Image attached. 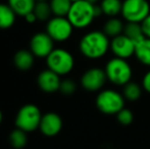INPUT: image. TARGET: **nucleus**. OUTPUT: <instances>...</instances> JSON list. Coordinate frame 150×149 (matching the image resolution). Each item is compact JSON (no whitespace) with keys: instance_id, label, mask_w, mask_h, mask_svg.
I'll return each mask as SVG.
<instances>
[{"instance_id":"ddd939ff","label":"nucleus","mask_w":150,"mask_h":149,"mask_svg":"<svg viewBox=\"0 0 150 149\" xmlns=\"http://www.w3.org/2000/svg\"><path fill=\"white\" fill-rule=\"evenodd\" d=\"M37 83L39 88L45 93H54L59 91L60 88V76L54 73L53 71L47 70L42 71L37 78Z\"/></svg>"},{"instance_id":"4468645a","label":"nucleus","mask_w":150,"mask_h":149,"mask_svg":"<svg viewBox=\"0 0 150 149\" xmlns=\"http://www.w3.org/2000/svg\"><path fill=\"white\" fill-rule=\"evenodd\" d=\"M135 56L143 66L150 68V38H143L136 43Z\"/></svg>"},{"instance_id":"f03ea898","label":"nucleus","mask_w":150,"mask_h":149,"mask_svg":"<svg viewBox=\"0 0 150 149\" xmlns=\"http://www.w3.org/2000/svg\"><path fill=\"white\" fill-rule=\"evenodd\" d=\"M102 14L100 6L91 3L87 0L73 2L67 18L76 29L88 28L94 20Z\"/></svg>"},{"instance_id":"c756f323","label":"nucleus","mask_w":150,"mask_h":149,"mask_svg":"<svg viewBox=\"0 0 150 149\" xmlns=\"http://www.w3.org/2000/svg\"><path fill=\"white\" fill-rule=\"evenodd\" d=\"M2 119H3V114H2V112L0 110V124L2 123Z\"/></svg>"},{"instance_id":"5701e85b","label":"nucleus","mask_w":150,"mask_h":149,"mask_svg":"<svg viewBox=\"0 0 150 149\" xmlns=\"http://www.w3.org/2000/svg\"><path fill=\"white\" fill-rule=\"evenodd\" d=\"M9 142L10 145L16 149H22L27 145L28 142V136L25 131L16 128V130L11 131L9 135Z\"/></svg>"},{"instance_id":"f8f14e48","label":"nucleus","mask_w":150,"mask_h":149,"mask_svg":"<svg viewBox=\"0 0 150 149\" xmlns=\"http://www.w3.org/2000/svg\"><path fill=\"white\" fill-rule=\"evenodd\" d=\"M39 129L46 137H54L62 129V119L55 112H47L42 115Z\"/></svg>"},{"instance_id":"f257e3e1","label":"nucleus","mask_w":150,"mask_h":149,"mask_svg":"<svg viewBox=\"0 0 150 149\" xmlns=\"http://www.w3.org/2000/svg\"><path fill=\"white\" fill-rule=\"evenodd\" d=\"M79 49L88 59H99L110 50V40L103 31H91L81 38Z\"/></svg>"},{"instance_id":"7ed1b4c3","label":"nucleus","mask_w":150,"mask_h":149,"mask_svg":"<svg viewBox=\"0 0 150 149\" xmlns=\"http://www.w3.org/2000/svg\"><path fill=\"white\" fill-rule=\"evenodd\" d=\"M105 74L107 81L112 85L124 87L126 84L131 82L133 77V68L127 59L119 57H113L105 64Z\"/></svg>"},{"instance_id":"aec40b11","label":"nucleus","mask_w":150,"mask_h":149,"mask_svg":"<svg viewBox=\"0 0 150 149\" xmlns=\"http://www.w3.org/2000/svg\"><path fill=\"white\" fill-rule=\"evenodd\" d=\"M16 12L9 5L0 3V29H9L16 22Z\"/></svg>"},{"instance_id":"0eeeda50","label":"nucleus","mask_w":150,"mask_h":149,"mask_svg":"<svg viewBox=\"0 0 150 149\" xmlns=\"http://www.w3.org/2000/svg\"><path fill=\"white\" fill-rule=\"evenodd\" d=\"M150 13V3L147 0H124L122 16L127 23H141Z\"/></svg>"},{"instance_id":"423d86ee","label":"nucleus","mask_w":150,"mask_h":149,"mask_svg":"<svg viewBox=\"0 0 150 149\" xmlns=\"http://www.w3.org/2000/svg\"><path fill=\"white\" fill-rule=\"evenodd\" d=\"M41 110L35 104H25L18 109L16 117V126L18 129L26 133L34 132L39 129L40 121L42 119Z\"/></svg>"},{"instance_id":"a211bd4d","label":"nucleus","mask_w":150,"mask_h":149,"mask_svg":"<svg viewBox=\"0 0 150 149\" xmlns=\"http://www.w3.org/2000/svg\"><path fill=\"white\" fill-rule=\"evenodd\" d=\"M102 14L108 18H115L122 13V1L120 0H102L100 3Z\"/></svg>"},{"instance_id":"6ab92c4d","label":"nucleus","mask_w":150,"mask_h":149,"mask_svg":"<svg viewBox=\"0 0 150 149\" xmlns=\"http://www.w3.org/2000/svg\"><path fill=\"white\" fill-rule=\"evenodd\" d=\"M143 87L140 86V84L136 83V82H129L128 84L124 86L122 88V95H124L125 99L128 101L134 102L140 99L142 96Z\"/></svg>"},{"instance_id":"2eb2a0df","label":"nucleus","mask_w":150,"mask_h":149,"mask_svg":"<svg viewBox=\"0 0 150 149\" xmlns=\"http://www.w3.org/2000/svg\"><path fill=\"white\" fill-rule=\"evenodd\" d=\"M34 57H35V55L32 53L31 50H18L13 57L14 66L20 71H24V72L29 71L30 68H32L34 61H35Z\"/></svg>"},{"instance_id":"dca6fc26","label":"nucleus","mask_w":150,"mask_h":149,"mask_svg":"<svg viewBox=\"0 0 150 149\" xmlns=\"http://www.w3.org/2000/svg\"><path fill=\"white\" fill-rule=\"evenodd\" d=\"M36 0H8V5L16 16H26L34 10Z\"/></svg>"},{"instance_id":"39448f33","label":"nucleus","mask_w":150,"mask_h":149,"mask_svg":"<svg viewBox=\"0 0 150 149\" xmlns=\"http://www.w3.org/2000/svg\"><path fill=\"white\" fill-rule=\"evenodd\" d=\"M46 64L49 70L59 76H67L75 66L73 54L63 48H55L46 57Z\"/></svg>"},{"instance_id":"f3484780","label":"nucleus","mask_w":150,"mask_h":149,"mask_svg":"<svg viewBox=\"0 0 150 149\" xmlns=\"http://www.w3.org/2000/svg\"><path fill=\"white\" fill-rule=\"evenodd\" d=\"M125 25L122 20H120L117 16L115 18H109L105 22L103 26V32L109 38H115L120 34H124Z\"/></svg>"},{"instance_id":"6e6552de","label":"nucleus","mask_w":150,"mask_h":149,"mask_svg":"<svg viewBox=\"0 0 150 149\" xmlns=\"http://www.w3.org/2000/svg\"><path fill=\"white\" fill-rule=\"evenodd\" d=\"M74 27L67 16H54L46 26V33L55 42H64L71 38Z\"/></svg>"},{"instance_id":"393cba45","label":"nucleus","mask_w":150,"mask_h":149,"mask_svg":"<svg viewBox=\"0 0 150 149\" xmlns=\"http://www.w3.org/2000/svg\"><path fill=\"white\" fill-rule=\"evenodd\" d=\"M76 90H77V84H76L75 81H73L71 79H65L61 81L59 91L63 95H73L76 92Z\"/></svg>"},{"instance_id":"9b49d317","label":"nucleus","mask_w":150,"mask_h":149,"mask_svg":"<svg viewBox=\"0 0 150 149\" xmlns=\"http://www.w3.org/2000/svg\"><path fill=\"white\" fill-rule=\"evenodd\" d=\"M53 43V39L46 32L37 33L30 41V50L36 57L46 58L54 49Z\"/></svg>"},{"instance_id":"c85d7f7f","label":"nucleus","mask_w":150,"mask_h":149,"mask_svg":"<svg viewBox=\"0 0 150 149\" xmlns=\"http://www.w3.org/2000/svg\"><path fill=\"white\" fill-rule=\"evenodd\" d=\"M25 18H26V20L28 23H30V24H33V23H35L36 20H37V18H36V16H35V13H34L33 11L30 12V13H28L26 16H25Z\"/></svg>"},{"instance_id":"1a4fd4ad","label":"nucleus","mask_w":150,"mask_h":149,"mask_svg":"<svg viewBox=\"0 0 150 149\" xmlns=\"http://www.w3.org/2000/svg\"><path fill=\"white\" fill-rule=\"evenodd\" d=\"M107 81L105 71L100 68H91L81 77V86L89 92L101 91Z\"/></svg>"},{"instance_id":"9d476101","label":"nucleus","mask_w":150,"mask_h":149,"mask_svg":"<svg viewBox=\"0 0 150 149\" xmlns=\"http://www.w3.org/2000/svg\"><path fill=\"white\" fill-rule=\"evenodd\" d=\"M135 48L136 43L125 34H120L110 40V51L115 57L129 59L135 55Z\"/></svg>"},{"instance_id":"cd10ccee","label":"nucleus","mask_w":150,"mask_h":149,"mask_svg":"<svg viewBox=\"0 0 150 149\" xmlns=\"http://www.w3.org/2000/svg\"><path fill=\"white\" fill-rule=\"evenodd\" d=\"M142 87L143 90L150 94V68L145 73L142 79Z\"/></svg>"},{"instance_id":"473e14b6","label":"nucleus","mask_w":150,"mask_h":149,"mask_svg":"<svg viewBox=\"0 0 150 149\" xmlns=\"http://www.w3.org/2000/svg\"><path fill=\"white\" fill-rule=\"evenodd\" d=\"M71 2H76V1H79V0H71Z\"/></svg>"},{"instance_id":"b1692460","label":"nucleus","mask_w":150,"mask_h":149,"mask_svg":"<svg viewBox=\"0 0 150 149\" xmlns=\"http://www.w3.org/2000/svg\"><path fill=\"white\" fill-rule=\"evenodd\" d=\"M33 12L38 20H46L52 13L50 4L47 1H36Z\"/></svg>"},{"instance_id":"a878e982","label":"nucleus","mask_w":150,"mask_h":149,"mask_svg":"<svg viewBox=\"0 0 150 149\" xmlns=\"http://www.w3.org/2000/svg\"><path fill=\"white\" fill-rule=\"evenodd\" d=\"M117 119L120 125L129 126L134 121V114H133V112L130 109L125 107L117 114Z\"/></svg>"},{"instance_id":"4be33fe9","label":"nucleus","mask_w":150,"mask_h":149,"mask_svg":"<svg viewBox=\"0 0 150 149\" xmlns=\"http://www.w3.org/2000/svg\"><path fill=\"white\" fill-rule=\"evenodd\" d=\"M124 34L128 36L130 39H132L135 43L141 41L143 38H145L141 24H138V23H127L125 25Z\"/></svg>"},{"instance_id":"7c9ffc66","label":"nucleus","mask_w":150,"mask_h":149,"mask_svg":"<svg viewBox=\"0 0 150 149\" xmlns=\"http://www.w3.org/2000/svg\"><path fill=\"white\" fill-rule=\"evenodd\" d=\"M87 1H89V2H91V3H93V4H95L97 1H98V0H87Z\"/></svg>"},{"instance_id":"2f4dec72","label":"nucleus","mask_w":150,"mask_h":149,"mask_svg":"<svg viewBox=\"0 0 150 149\" xmlns=\"http://www.w3.org/2000/svg\"><path fill=\"white\" fill-rule=\"evenodd\" d=\"M36 1H47V0H36Z\"/></svg>"},{"instance_id":"bb28decb","label":"nucleus","mask_w":150,"mask_h":149,"mask_svg":"<svg viewBox=\"0 0 150 149\" xmlns=\"http://www.w3.org/2000/svg\"><path fill=\"white\" fill-rule=\"evenodd\" d=\"M141 27H142V31L144 36L146 38H150V13L141 23Z\"/></svg>"},{"instance_id":"412c9836","label":"nucleus","mask_w":150,"mask_h":149,"mask_svg":"<svg viewBox=\"0 0 150 149\" xmlns=\"http://www.w3.org/2000/svg\"><path fill=\"white\" fill-rule=\"evenodd\" d=\"M49 4L52 14L55 16H67L73 2L71 0H50Z\"/></svg>"},{"instance_id":"20e7f679","label":"nucleus","mask_w":150,"mask_h":149,"mask_svg":"<svg viewBox=\"0 0 150 149\" xmlns=\"http://www.w3.org/2000/svg\"><path fill=\"white\" fill-rule=\"evenodd\" d=\"M96 107L104 114L117 115L122 108H125L126 99L122 93L115 89H104L99 91L96 96Z\"/></svg>"}]
</instances>
